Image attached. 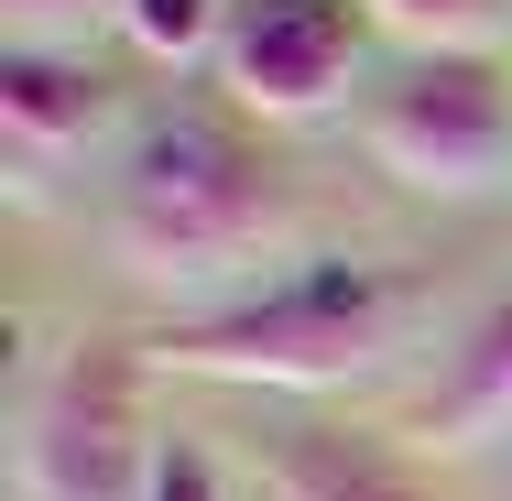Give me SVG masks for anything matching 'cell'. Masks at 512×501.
<instances>
[{"instance_id": "obj_1", "label": "cell", "mask_w": 512, "mask_h": 501, "mask_svg": "<svg viewBox=\"0 0 512 501\" xmlns=\"http://www.w3.org/2000/svg\"><path fill=\"white\" fill-rule=\"evenodd\" d=\"M295 240V186L229 120H153L120 164L109 251L142 284H229Z\"/></svg>"}, {"instance_id": "obj_2", "label": "cell", "mask_w": 512, "mask_h": 501, "mask_svg": "<svg viewBox=\"0 0 512 501\" xmlns=\"http://www.w3.org/2000/svg\"><path fill=\"white\" fill-rule=\"evenodd\" d=\"M393 338H404V284L382 262H295L284 284L229 295V305H207V316H175L142 349L164 371H197V382L327 393V382H360Z\"/></svg>"}, {"instance_id": "obj_3", "label": "cell", "mask_w": 512, "mask_h": 501, "mask_svg": "<svg viewBox=\"0 0 512 501\" xmlns=\"http://www.w3.org/2000/svg\"><path fill=\"white\" fill-rule=\"evenodd\" d=\"M360 142L414 197H491L512 186V77L491 55H414L360 99Z\"/></svg>"}, {"instance_id": "obj_4", "label": "cell", "mask_w": 512, "mask_h": 501, "mask_svg": "<svg viewBox=\"0 0 512 501\" xmlns=\"http://www.w3.org/2000/svg\"><path fill=\"white\" fill-rule=\"evenodd\" d=\"M142 360L131 338H77L55 382L22 414V501H142L153 491V436H142Z\"/></svg>"}, {"instance_id": "obj_5", "label": "cell", "mask_w": 512, "mask_h": 501, "mask_svg": "<svg viewBox=\"0 0 512 501\" xmlns=\"http://www.w3.org/2000/svg\"><path fill=\"white\" fill-rule=\"evenodd\" d=\"M349 55H360L349 0H251L229 22V44H218V77L251 120H316L349 88Z\"/></svg>"}, {"instance_id": "obj_6", "label": "cell", "mask_w": 512, "mask_h": 501, "mask_svg": "<svg viewBox=\"0 0 512 501\" xmlns=\"http://www.w3.org/2000/svg\"><path fill=\"white\" fill-rule=\"evenodd\" d=\"M109 131V77L88 55H44V44H11L0 55V153L33 175H55L66 153H88Z\"/></svg>"}, {"instance_id": "obj_7", "label": "cell", "mask_w": 512, "mask_h": 501, "mask_svg": "<svg viewBox=\"0 0 512 501\" xmlns=\"http://www.w3.org/2000/svg\"><path fill=\"white\" fill-rule=\"evenodd\" d=\"M284 501H425L404 480V458L393 447H371V436H338V425H295V436H273V469H262Z\"/></svg>"}, {"instance_id": "obj_8", "label": "cell", "mask_w": 512, "mask_h": 501, "mask_svg": "<svg viewBox=\"0 0 512 501\" xmlns=\"http://www.w3.org/2000/svg\"><path fill=\"white\" fill-rule=\"evenodd\" d=\"M502 425H512V295L458 338L447 393L425 403V436H436V447H480V436H502Z\"/></svg>"}, {"instance_id": "obj_9", "label": "cell", "mask_w": 512, "mask_h": 501, "mask_svg": "<svg viewBox=\"0 0 512 501\" xmlns=\"http://www.w3.org/2000/svg\"><path fill=\"white\" fill-rule=\"evenodd\" d=\"M371 22H393L414 55H480L502 33V0H371Z\"/></svg>"}, {"instance_id": "obj_10", "label": "cell", "mask_w": 512, "mask_h": 501, "mask_svg": "<svg viewBox=\"0 0 512 501\" xmlns=\"http://www.w3.org/2000/svg\"><path fill=\"white\" fill-rule=\"evenodd\" d=\"M120 33H131L153 66H186V55H207V44H229V33H218V0H131Z\"/></svg>"}, {"instance_id": "obj_11", "label": "cell", "mask_w": 512, "mask_h": 501, "mask_svg": "<svg viewBox=\"0 0 512 501\" xmlns=\"http://www.w3.org/2000/svg\"><path fill=\"white\" fill-rule=\"evenodd\" d=\"M11 11V44H44V55H66V33H88V22H120L131 0H0Z\"/></svg>"}, {"instance_id": "obj_12", "label": "cell", "mask_w": 512, "mask_h": 501, "mask_svg": "<svg viewBox=\"0 0 512 501\" xmlns=\"http://www.w3.org/2000/svg\"><path fill=\"white\" fill-rule=\"evenodd\" d=\"M142 501H229L218 491V469H207V447L197 436H164V458H153V491Z\"/></svg>"}, {"instance_id": "obj_13", "label": "cell", "mask_w": 512, "mask_h": 501, "mask_svg": "<svg viewBox=\"0 0 512 501\" xmlns=\"http://www.w3.org/2000/svg\"><path fill=\"white\" fill-rule=\"evenodd\" d=\"M262 501H284V491H273V480H262Z\"/></svg>"}]
</instances>
